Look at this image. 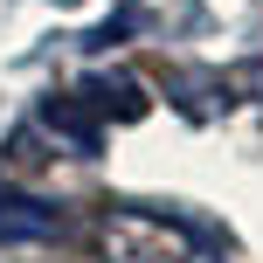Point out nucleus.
I'll return each mask as SVG.
<instances>
[{"instance_id":"obj_1","label":"nucleus","mask_w":263,"mask_h":263,"mask_svg":"<svg viewBox=\"0 0 263 263\" xmlns=\"http://www.w3.org/2000/svg\"><path fill=\"white\" fill-rule=\"evenodd\" d=\"M97 250H104V263H215L194 229L166 222L153 208H111L97 229Z\"/></svg>"},{"instance_id":"obj_2","label":"nucleus","mask_w":263,"mask_h":263,"mask_svg":"<svg viewBox=\"0 0 263 263\" xmlns=\"http://www.w3.org/2000/svg\"><path fill=\"white\" fill-rule=\"evenodd\" d=\"M49 236H55V208L0 194V242H49Z\"/></svg>"}]
</instances>
